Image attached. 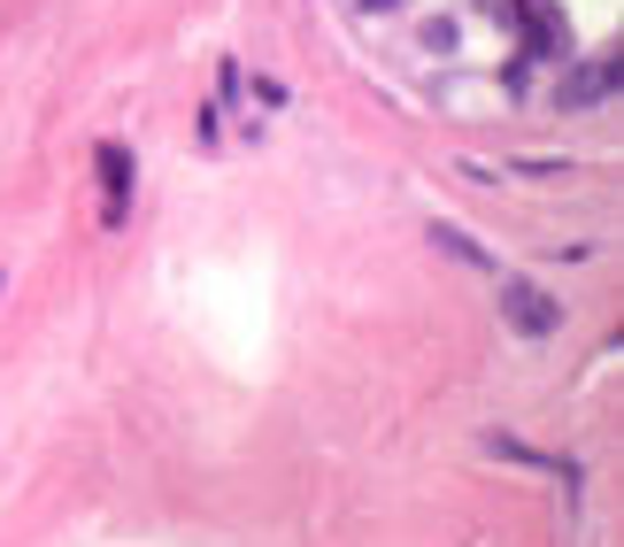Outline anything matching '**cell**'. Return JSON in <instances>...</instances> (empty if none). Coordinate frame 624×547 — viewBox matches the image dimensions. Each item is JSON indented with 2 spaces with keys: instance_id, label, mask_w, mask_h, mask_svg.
<instances>
[{
  "instance_id": "obj_5",
  "label": "cell",
  "mask_w": 624,
  "mask_h": 547,
  "mask_svg": "<svg viewBox=\"0 0 624 547\" xmlns=\"http://www.w3.org/2000/svg\"><path fill=\"white\" fill-rule=\"evenodd\" d=\"M594 94H609V70H578V77L563 85V101H594Z\"/></svg>"
},
{
  "instance_id": "obj_6",
  "label": "cell",
  "mask_w": 624,
  "mask_h": 547,
  "mask_svg": "<svg viewBox=\"0 0 624 547\" xmlns=\"http://www.w3.org/2000/svg\"><path fill=\"white\" fill-rule=\"evenodd\" d=\"M424 47L448 54V47H455V16H432V24H424Z\"/></svg>"
},
{
  "instance_id": "obj_3",
  "label": "cell",
  "mask_w": 624,
  "mask_h": 547,
  "mask_svg": "<svg viewBox=\"0 0 624 547\" xmlns=\"http://www.w3.org/2000/svg\"><path fill=\"white\" fill-rule=\"evenodd\" d=\"M486 455H501V463H524V471H548V478H578V463H563V455H540V447H524L509 432H486Z\"/></svg>"
},
{
  "instance_id": "obj_1",
  "label": "cell",
  "mask_w": 624,
  "mask_h": 547,
  "mask_svg": "<svg viewBox=\"0 0 624 547\" xmlns=\"http://www.w3.org/2000/svg\"><path fill=\"white\" fill-rule=\"evenodd\" d=\"M501 316H509L524 339H548V332L563 324V301L540 294V286H524V278H509V286H501Z\"/></svg>"
},
{
  "instance_id": "obj_2",
  "label": "cell",
  "mask_w": 624,
  "mask_h": 547,
  "mask_svg": "<svg viewBox=\"0 0 624 547\" xmlns=\"http://www.w3.org/2000/svg\"><path fill=\"white\" fill-rule=\"evenodd\" d=\"M93 162H101V194H109V224H124V209H132V147L101 139V147H93Z\"/></svg>"
},
{
  "instance_id": "obj_4",
  "label": "cell",
  "mask_w": 624,
  "mask_h": 547,
  "mask_svg": "<svg viewBox=\"0 0 624 547\" xmlns=\"http://www.w3.org/2000/svg\"><path fill=\"white\" fill-rule=\"evenodd\" d=\"M432 247H439V254H455V262H471V270H494V254H486L471 232H455V224H432Z\"/></svg>"
}]
</instances>
